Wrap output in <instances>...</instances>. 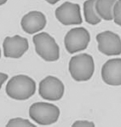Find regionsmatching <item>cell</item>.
Segmentation results:
<instances>
[{"mask_svg":"<svg viewBox=\"0 0 121 127\" xmlns=\"http://www.w3.org/2000/svg\"><path fill=\"white\" fill-rule=\"evenodd\" d=\"M0 57H1V50H0Z\"/></svg>","mask_w":121,"mask_h":127,"instance_id":"ffe728a7","label":"cell"},{"mask_svg":"<svg viewBox=\"0 0 121 127\" xmlns=\"http://www.w3.org/2000/svg\"><path fill=\"white\" fill-rule=\"evenodd\" d=\"M5 91L10 98L24 101L29 99L35 94L36 83L29 76L23 74L14 76L7 83Z\"/></svg>","mask_w":121,"mask_h":127,"instance_id":"6da1fadb","label":"cell"},{"mask_svg":"<svg viewBox=\"0 0 121 127\" xmlns=\"http://www.w3.org/2000/svg\"><path fill=\"white\" fill-rule=\"evenodd\" d=\"M32 41L37 54L46 62H56L60 57V49L53 37L47 32L34 35Z\"/></svg>","mask_w":121,"mask_h":127,"instance_id":"3957f363","label":"cell"},{"mask_svg":"<svg viewBox=\"0 0 121 127\" xmlns=\"http://www.w3.org/2000/svg\"><path fill=\"white\" fill-rule=\"evenodd\" d=\"M95 71V63L91 55L74 56L69 62V72L76 81H87L91 79Z\"/></svg>","mask_w":121,"mask_h":127,"instance_id":"7a4b0ae2","label":"cell"},{"mask_svg":"<svg viewBox=\"0 0 121 127\" xmlns=\"http://www.w3.org/2000/svg\"><path fill=\"white\" fill-rule=\"evenodd\" d=\"M39 95L48 101H58L64 94V85L54 76H47L39 83Z\"/></svg>","mask_w":121,"mask_h":127,"instance_id":"8992f818","label":"cell"},{"mask_svg":"<svg viewBox=\"0 0 121 127\" xmlns=\"http://www.w3.org/2000/svg\"><path fill=\"white\" fill-rule=\"evenodd\" d=\"M116 0H96L95 3V10L101 19L112 21L114 19V6Z\"/></svg>","mask_w":121,"mask_h":127,"instance_id":"7c38bea8","label":"cell"},{"mask_svg":"<svg viewBox=\"0 0 121 127\" xmlns=\"http://www.w3.org/2000/svg\"><path fill=\"white\" fill-rule=\"evenodd\" d=\"M46 2H48L49 3H50V4H55V3H58V2L60 1V0H45Z\"/></svg>","mask_w":121,"mask_h":127,"instance_id":"ac0fdd59","label":"cell"},{"mask_svg":"<svg viewBox=\"0 0 121 127\" xmlns=\"http://www.w3.org/2000/svg\"><path fill=\"white\" fill-rule=\"evenodd\" d=\"M95 124L93 122H90V121H76L73 123V127H94Z\"/></svg>","mask_w":121,"mask_h":127,"instance_id":"2e32d148","label":"cell"},{"mask_svg":"<svg viewBox=\"0 0 121 127\" xmlns=\"http://www.w3.org/2000/svg\"><path fill=\"white\" fill-rule=\"evenodd\" d=\"M114 21L119 26H121V0H118L114 6Z\"/></svg>","mask_w":121,"mask_h":127,"instance_id":"9a60e30c","label":"cell"},{"mask_svg":"<svg viewBox=\"0 0 121 127\" xmlns=\"http://www.w3.org/2000/svg\"><path fill=\"white\" fill-rule=\"evenodd\" d=\"M56 17L63 25H79L81 24L82 17L80 6L78 3L66 2L56 9Z\"/></svg>","mask_w":121,"mask_h":127,"instance_id":"ba28073f","label":"cell"},{"mask_svg":"<svg viewBox=\"0 0 121 127\" xmlns=\"http://www.w3.org/2000/svg\"><path fill=\"white\" fill-rule=\"evenodd\" d=\"M7 79H8V75L6 73H0V89L2 88V85H3V83L7 80Z\"/></svg>","mask_w":121,"mask_h":127,"instance_id":"e0dca14e","label":"cell"},{"mask_svg":"<svg viewBox=\"0 0 121 127\" xmlns=\"http://www.w3.org/2000/svg\"><path fill=\"white\" fill-rule=\"evenodd\" d=\"M99 51L106 56H119L121 54V38L118 34L105 31L96 36Z\"/></svg>","mask_w":121,"mask_h":127,"instance_id":"52a82bcc","label":"cell"},{"mask_svg":"<svg viewBox=\"0 0 121 127\" xmlns=\"http://www.w3.org/2000/svg\"><path fill=\"white\" fill-rule=\"evenodd\" d=\"M46 17L40 11H31L22 17L21 25L23 31L28 34H33L45 27Z\"/></svg>","mask_w":121,"mask_h":127,"instance_id":"30bf717a","label":"cell"},{"mask_svg":"<svg viewBox=\"0 0 121 127\" xmlns=\"http://www.w3.org/2000/svg\"><path fill=\"white\" fill-rule=\"evenodd\" d=\"M28 40L19 35L6 37L3 44V54L8 58H20L28 50Z\"/></svg>","mask_w":121,"mask_h":127,"instance_id":"9c48e42d","label":"cell"},{"mask_svg":"<svg viewBox=\"0 0 121 127\" xmlns=\"http://www.w3.org/2000/svg\"><path fill=\"white\" fill-rule=\"evenodd\" d=\"M96 0H87L84 3V14L85 21L91 25H96L101 22V17L95 10V3Z\"/></svg>","mask_w":121,"mask_h":127,"instance_id":"4fadbf2b","label":"cell"},{"mask_svg":"<svg viewBox=\"0 0 121 127\" xmlns=\"http://www.w3.org/2000/svg\"><path fill=\"white\" fill-rule=\"evenodd\" d=\"M90 40L91 36L86 29L84 27H76L71 29L66 34L64 44L68 53L73 54L85 50L89 45Z\"/></svg>","mask_w":121,"mask_h":127,"instance_id":"5b68a950","label":"cell"},{"mask_svg":"<svg viewBox=\"0 0 121 127\" xmlns=\"http://www.w3.org/2000/svg\"><path fill=\"white\" fill-rule=\"evenodd\" d=\"M7 127H35V125L32 124L29 120L21 118L12 119L8 122Z\"/></svg>","mask_w":121,"mask_h":127,"instance_id":"5bb4252c","label":"cell"},{"mask_svg":"<svg viewBox=\"0 0 121 127\" xmlns=\"http://www.w3.org/2000/svg\"><path fill=\"white\" fill-rule=\"evenodd\" d=\"M101 78L109 85H121V58L108 61L101 68Z\"/></svg>","mask_w":121,"mask_h":127,"instance_id":"8fae6325","label":"cell"},{"mask_svg":"<svg viewBox=\"0 0 121 127\" xmlns=\"http://www.w3.org/2000/svg\"><path fill=\"white\" fill-rule=\"evenodd\" d=\"M29 116L40 126H50L58 120L60 109L51 103L36 102L29 108Z\"/></svg>","mask_w":121,"mask_h":127,"instance_id":"277c9868","label":"cell"},{"mask_svg":"<svg viewBox=\"0 0 121 127\" xmlns=\"http://www.w3.org/2000/svg\"><path fill=\"white\" fill-rule=\"evenodd\" d=\"M6 2H7V0H0V6L3 5V4H4Z\"/></svg>","mask_w":121,"mask_h":127,"instance_id":"d6986e66","label":"cell"}]
</instances>
